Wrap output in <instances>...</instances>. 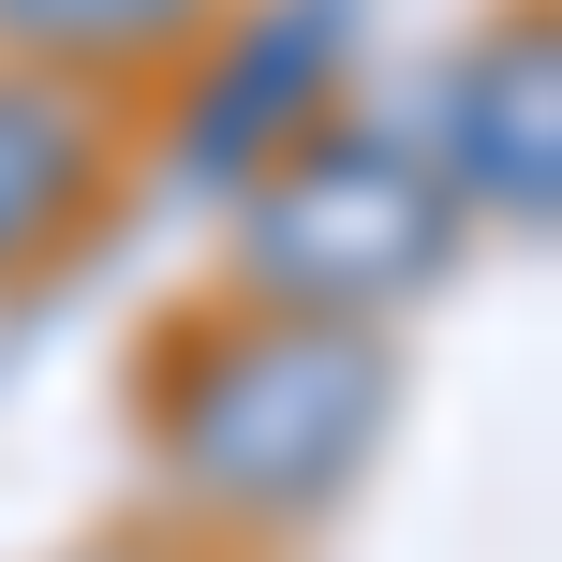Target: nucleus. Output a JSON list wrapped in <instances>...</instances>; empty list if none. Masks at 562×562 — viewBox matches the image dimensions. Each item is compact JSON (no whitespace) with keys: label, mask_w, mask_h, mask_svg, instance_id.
I'll list each match as a JSON object with an SVG mask.
<instances>
[{"label":"nucleus","mask_w":562,"mask_h":562,"mask_svg":"<svg viewBox=\"0 0 562 562\" xmlns=\"http://www.w3.org/2000/svg\"><path fill=\"white\" fill-rule=\"evenodd\" d=\"M385 415H400L385 326H326V311L223 296L148 356V445H164L178 504L237 518V533H311L385 459Z\"/></svg>","instance_id":"1"},{"label":"nucleus","mask_w":562,"mask_h":562,"mask_svg":"<svg viewBox=\"0 0 562 562\" xmlns=\"http://www.w3.org/2000/svg\"><path fill=\"white\" fill-rule=\"evenodd\" d=\"M459 267V193L429 148H400L385 119L326 104L296 148L237 193V296L326 311V326H385Z\"/></svg>","instance_id":"2"},{"label":"nucleus","mask_w":562,"mask_h":562,"mask_svg":"<svg viewBox=\"0 0 562 562\" xmlns=\"http://www.w3.org/2000/svg\"><path fill=\"white\" fill-rule=\"evenodd\" d=\"M326 104H340V0L223 15V30L193 45V75H178V104H164V178L207 193V207H237Z\"/></svg>","instance_id":"3"},{"label":"nucleus","mask_w":562,"mask_h":562,"mask_svg":"<svg viewBox=\"0 0 562 562\" xmlns=\"http://www.w3.org/2000/svg\"><path fill=\"white\" fill-rule=\"evenodd\" d=\"M429 164H445L459 223H518V237L548 223V193H562V45H548V0H518L445 75V148H429Z\"/></svg>","instance_id":"4"},{"label":"nucleus","mask_w":562,"mask_h":562,"mask_svg":"<svg viewBox=\"0 0 562 562\" xmlns=\"http://www.w3.org/2000/svg\"><path fill=\"white\" fill-rule=\"evenodd\" d=\"M104 178H119V104L89 75L0 59V281L45 267L59 237L104 207Z\"/></svg>","instance_id":"5"},{"label":"nucleus","mask_w":562,"mask_h":562,"mask_svg":"<svg viewBox=\"0 0 562 562\" xmlns=\"http://www.w3.org/2000/svg\"><path fill=\"white\" fill-rule=\"evenodd\" d=\"M207 30H223V0H0V59H45V75H89V89L178 75Z\"/></svg>","instance_id":"6"}]
</instances>
